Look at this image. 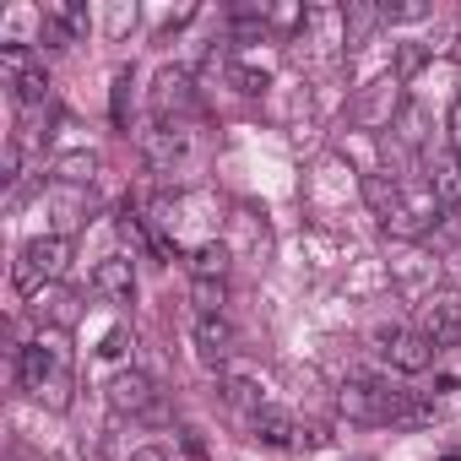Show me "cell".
I'll return each instance as SVG.
<instances>
[{
  "mask_svg": "<svg viewBox=\"0 0 461 461\" xmlns=\"http://www.w3.org/2000/svg\"><path fill=\"white\" fill-rule=\"evenodd\" d=\"M17 375H23V391L55 412L71 407V348H66V331H39L23 353H17Z\"/></svg>",
  "mask_w": 461,
  "mask_h": 461,
  "instance_id": "6da1fadb",
  "label": "cell"
},
{
  "mask_svg": "<svg viewBox=\"0 0 461 461\" xmlns=\"http://www.w3.org/2000/svg\"><path fill=\"white\" fill-rule=\"evenodd\" d=\"M66 261H71V240L66 234H39V240H28L23 250H17V261H12V283H17V294H44V283H55V277H66Z\"/></svg>",
  "mask_w": 461,
  "mask_h": 461,
  "instance_id": "7a4b0ae2",
  "label": "cell"
},
{
  "mask_svg": "<svg viewBox=\"0 0 461 461\" xmlns=\"http://www.w3.org/2000/svg\"><path fill=\"white\" fill-rule=\"evenodd\" d=\"M375 342H380V353H385V364L391 369H402V375H418V369H429L434 364V342L412 326H380L375 331Z\"/></svg>",
  "mask_w": 461,
  "mask_h": 461,
  "instance_id": "3957f363",
  "label": "cell"
},
{
  "mask_svg": "<svg viewBox=\"0 0 461 461\" xmlns=\"http://www.w3.org/2000/svg\"><path fill=\"white\" fill-rule=\"evenodd\" d=\"M418 331L439 348H461V294H429L418 310Z\"/></svg>",
  "mask_w": 461,
  "mask_h": 461,
  "instance_id": "277c9868",
  "label": "cell"
},
{
  "mask_svg": "<svg viewBox=\"0 0 461 461\" xmlns=\"http://www.w3.org/2000/svg\"><path fill=\"white\" fill-rule=\"evenodd\" d=\"M82 33H87V6H77V0H50L39 12V44L44 50H71Z\"/></svg>",
  "mask_w": 461,
  "mask_h": 461,
  "instance_id": "5b68a950",
  "label": "cell"
},
{
  "mask_svg": "<svg viewBox=\"0 0 461 461\" xmlns=\"http://www.w3.org/2000/svg\"><path fill=\"white\" fill-rule=\"evenodd\" d=\"M190 337H195V358L212 364V369H222L228 358H234V326H228L222 315H195Z\"/></svg>",
  "mask_w": 461,
  "mask_h": 461,
  "instance_id": "8992f818",
  "label": "cell"
},
{
  "mask_svg": "<svg viewBox=\"0 0 461 461\" xmlns=\"http://www.w3.org/2000/svg\"><path fill=\"white\" fill-rule=\"evenodd\" d=\"M93 294L109 299V304H131L136 299V267H131V256H104L93 267Z\"/></svg>",
  "mask_w": 461,
  "mask_h": 461,
  "instance_id": "52a82bcc",
  "label": "cell"
},
{
  "mask_svg": "<svg viewBox=\"0 0 461 461\" xmlns=\"http://www.w3.org/2000/svg\"><path fill=\"white\" fill-rule=\"evenodd\" d=\"M109 407H114V412L141 418V412H152V407H158V391H152V380H147L141 369H120V375L109 380Z\"/></svg>",
  "mask_w": 461,
  "mask_h": 461,
  "instance_id": "ba28073f",
  "label": "cell"
},
{
  "mask_svg": "<svg viewBox=\"0 0 461 461\" xmlns=\"http://www.w3.org/2000/svg\"><path fill=\"white\" fill-rule=\"evenodd\" d=\"M141 152H147V163H152L158 174H174V163H185V131L168 125V120H158V125L141 136Z\"/></svg>",
  "mask_w": 461,
  "mask_h": 461,
  "instance_id": "9c48e42d",
  "label": "cell"
},
{
  "mask_svg": "<svg viewBox=\"0 0 461 461\" xmlns=\"http://www.w3.org/2000/svg\"><path fill=\"white\" fill-rule=\"evenodd\" d=\"M245 429H250V439H261V445H294V439H299V418L283 412V407H272V402H267L261 412H250Z\"/></svg>",
  "mask_w": 461,
  "mask_h": 461,
  "instance_id": "30bf717a",
  "label": "cell"
},
{
  "mask_svg": "<svg viewBox=\"0 0 461 461\" xmlns=\"http://www.w3.org/2000/svg\"><path fill=\"white\" fill-rule=\"evenodd\" d=\"M423 185L434 190V201H439L445 212L461 206V163H456V158H439V152H434V158L423 163Z\"/></svg>",
  "mask_w": 461,
  "mask_h": 461,
  "instance_id": "8fae6325",
  "label": "cell"
},
{
  "mask_svg": "<svg viewBox=\"0 0 461 461\" xmlns=\"http://www.w3.org/2000/svg\"><path fill=\"white\" fill-rule=\"evenodd\" d=\"M385 17H380V6H364V0H348L342 6V44L348 50H364L369 39H375V28H380Z\"/></svg>",
  "mask_w": 461,
  "mask_h": 461,
  "instance_id": "7c38bea8",
  "label": "cell"
},
{
  "mask_svg": "<svg viewBox=\"0 0 461 461\" xmlns=\"http://www.w3.org/2000/svg\"><path fill=\"white\" fill-rule=\"evenodd\" d=\"M50 174H55L60 185H77V190H82V185H93V179H98V152H87V147H77V152H60Z\"/></svg>",
  "mask_w": 461,
  "mask_h": 461,
  "instance_id": "4fadbf2b",
  "label": "cell"
},
{
  "mask_svg": "<svg viewBox=\"0 0 461 461\" xmlns=\"http://www.w3.org/2000/svg\"><path fill=\"white\" fill-rule=\"evenodd\" d=\"M217 391H222V402H228V407H240L245 418L267 407V396H261V385H256V380H245V375H222V385H217Z\"/></svg>",
  "mask_w": 461,
  "mask_h": 461,
  "instance_id": "5bb4252c",
  "label": "cell"
},
{
  "mask_svg": "<svg viewBox=\"0 0 461 461\" xmlns=\"http://www.w3.org/2000/svg\"><path fill=\"white\" fill-rule=\"evenodd\" d=\"M185 104H190V77L185 71H163L158 77V93H152L158 120H168V109H185Z\"/></svg>",
  "mask_w": 461,
  "mask_h": 461,
  "instance_id": "9a60e30c",
  "label": "cell"
},
{
  "mask_svg": "<svg viewBox=\"0 0 461 461\" xmlns=\"http://www.w3.org/2000/svg\"><path fill=\"white\" fill-rule=\"evenodd\" d=\"M190 272H195V283H222V272H228V245H222V240H206L201 250H190Z\"/></svg>",
  "mask_w": 461,
  "mask_h": 461,
  "instance_id": "2e32d148",
  "label": "cell"
},
{
  "mask_svg": "<svg viewBox=\"0 0 461 461\" xmlns=\"http://www.w3.org/2000/svg\"><path fill=\"white\" fill-rule=\"evenodd\" d=\"M396 136H402L407 147H423V141H429V114H423V109H418L412 98H407V104L396 109Z\"/></svg>",
  "mask_w": 461,
  "mask_h": 461,
  "instance_id": "e0dca14e",
  "label": "cell"
},
{
  "mask_svg": "<svg viewBox=\"0 0 461 461\" xmlns=\"http://www.w3.org/2000/svg\"><path fill=\"white\" fill-rule=\"evenodd\" d=\"M109 114H114V125H120V131L131 125V71H120V77H114V93H109Z\"/></svg>",
  "mask_w": 461,
  "mask_h": 461,
  "instance_id": "ac0fdd59",
  "label": "cell"
},
{
  "mask_svg": "<svg viewBox=\"0 0 461 461\" xmlns=\"http://www.w3.org/2000/svg\"><path fill=\"white\" fill-rule=\"evenodd\" d=\"M228 283H195V315H222Z\"/></svg>",
  "mask_w": 461,
  "mask_h": 461,
  "instance_id": "d6986e66",
  "label": "cell"
},
{
  "mask_svg": "<svg viewBox=\"0 0 461 461\" xmlns=\"http://www.w3.org/2000/svg\"><path fill=\"white\" fill-rule=\"evenodd\" d=\"M380 17L385 23H418V17H429V6L423 0H391V6H380Z\"/></svg>",
  "mask_w": 461,
  "mask_h": 461,
  "instance_id": "ffe728a7",
  "label": "cell"
},
{
  "mask_svg": "<svg viewBox=\"0 0 461 461\" xmlns=\"http://www.w3.org/2000/svg\"><path fill=\"white\" fill-rule=\"evenodd\" d=\"M228 77H234L240 93H267V71H256V66H234Z\"/></svg>",
  "mask_w": 461,
  "mask_h": 461,
  "instance_id": "44dd1931",
  "label": "cell"
},
{
  "mask_svg": "<svg viewBox=\"0 0 461 461\" xmlns=\"http://www.w3.org/2000/svg\"><path fill=\"white\" fill-rule=\"evenodd\" d=\"M423 60H429V50H423V44H402V50H396V77H412Z\"/></svg>",
  "mask_w": 461,
  "mask_h": 461,
  "instance_id": "7402d4cb",
  "label": "cell"
},
{
  "mask_svg": "<svg viewBox=\"0 0 461 461\" xmlns=\"http://www.w3.org/2000/svg\"><path fill=\"white\" fill-rule=\"evenodd\" d=\"M136 23V6H125V0H120V6H109V17H104V28H109V39H120L125 28Z\"/></svg>",
  "mask_w": 461,
  "mask_h": 461,
  "instance_id": "603a6c76",
  "label": "cell"
},
{
  "mask_svg": "<svg viewBox=\"0 0 461 461\" xmlns=\"http://www.w3.org/2000/svg\"><path fill=\"white\" fill-rule=\"evenodd\" d=\"M131 342H136V337H131V331H109V337H104V348H98V353H104V358H120V353H125V348H131Z\"/></svg>",
  "mask_w": 461,
  "mask_h": 461,
  "instance_id": "cb8c5ba5",
  "label": "cell"
},
{
  "mask_svg": "<svg viewBox=\"0 0 461 461\" xmlns=\"http://www.w3.org/2000/svg\"><path fill=\"white\" fill-rule=\"evenodd\" d=\"M450 147H456V152H461V98H456V104H450Z\"/></svg>",
  "mask_w": 461,
  "mask_h": 461,
  "instance_id": "d4e9b609",
  "label": "cell"
},
{
  "mask_svg": "<svg viewBox=\"0 0 461 461\" xmlns=\"http://www.w3.org/2000/svg\"><path fill=\"white\" fill-rule=\"evenodd\" d=\"M131 461H168V450L163 445H141V450H131Z\"/></svg>",
  "mask_w": 461,
  "mask_h": 461,
  "instance_id": "484cf974",
  "label": "cell"
},
{
  "mask_svg": "<svg viewBox=\"0 0 461 461\" xmlns=\"http://www.w3.org/2000/svg\"><path fill=\"white\" fill-rule=\"evenodd\" d=\"M445 267H450V277H461V250H456V256H450Z\"/></svg>",
  "mask_w": 461,
  "mask_h": 461,
  "instance_id": "4316f807",
  "label": "cell"
},
{
  "mask_svg": "<svg viewBox=\"0 0 461 461\" xmlns=\"http://www.w3.org/2000/svg\"><path fill=\"white\" fill-rule=\"evenodd\" d=\"M439 461H461V456H439Z\"/></svg>",
  "mask_w": 461,
  "mask_h": 461,
  "instance_id": "83f0119b",
  "label": "cell"
},
{
  "mask_svg": "<svg viewBox=\"0 0 461 461\" xmlns=\"http://www.w3.org/2000/svg\"><path fill=\"white\" fill-rule=\"evenodd\" d=\"M456 163H461V152H456Z\"/></svg>",
  "mask_w": 461,
  "mask_h": 461,
  "instance_id": "f1b7e54d",
  "label": "cell"
}]
</instances>
